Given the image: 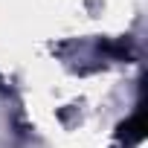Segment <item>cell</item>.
Listing matches in <instances>:
<instances>
[{
	"instance_id": "6da1fadb",
	"label": "cell",
	"mask_w": 148,
	"mask_h": 148,
	"mask_svg": "<svg viewBox=\"0 0 148 148\" xmlns=\"http://www.w3.org/2000/svg\"><path fill=\"white\" fill-rule=\"evenodd\" d=\"M119 136H122L125 142H139V139L145 136V116L136 113L134 119H128L125 125H119Z\"/></svg>"
}]
</instances>
